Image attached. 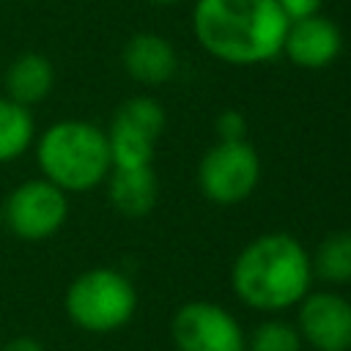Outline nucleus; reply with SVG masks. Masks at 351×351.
I'll return each instance as SVG.
<instances>
[{
  "instance_id": "f257e3e1",
  "label": "nucleus",
  "mask_w": 351,
  "mask_h": 351,
  "mask_svg": "<svg viewBox=\"0 0 351 351\" xmlns=\"http://www.w3.org/2000/svg\"><path fill=\"white\" fill-rule=\"evenodd\" d=\"M288 16L274 0H197L192 33L217 60L255 66L282 52Z\"/></svg>"
},
{
  "instance_id": "f03ea898",
  "label": "nucleus",
  "mask_w": 351,
  "mask_h": 351,
  "mask_svg": "<svg viewBox=\"0 0 351 351\" xmlns=\"http://www.w3.org/2000/svg\"><path fill=\"white\" fill-rule=\"evenodd\" d=\"M313 280L307 250L291 233H263L252 239L233 261L230 285L236 296L263 313L299 304Z\"/></svg>"
},
{
  "instance_id": "7ed1b4c3",
  "label": "nucleus",
  "mask_w": 351,
  "mask_h": 351,
  "mask_svg": "<svg viewBox=\"0 0 351 351\" xmlns=\"http://www.w3.org/2000/svg\"><path fill=\"white\" fill-rule=\"evenodd\" d=\"M41 178L66 195L90 192L107 181L112 170L107 132L82 118H63L36 134L33 143Z\"/></svg>"
},
{
  "instance_id": "20e7f679",
  "label": "nucleus",
  "mask_w": 351,
  "mask_h": 351,
  "mask_svg": "<svg viewBox=\"0 0 351 351\" xmlns=\"http://www.w3.org/2000/svg\"><path fill=\"white\" fill-rule=\"evenodd\" d=\"M63 307L74 326L104 335L132 321L137 310V291L132 280L118 269L96 266L69 282Z\"/></svg>"
},
{
  "instance_id": "39448f33",
  "label": "nucleus",
  "mask_w": 351,
  "mask_h": 351,
  "mask_svg": "<svg viewBox=\"0 0 351 351\" xmlns=\"http://www.w3.org/2000/svg\"><path fill=\"white\" fill-rule=\"evenodd\" d=\"M0 217L19 241H47L69 219V195L41 176L27 178L3 197Z\"/></svg>"
},
{
  "instance_id": "423d86ee",
  "label": "nucleus",
  "mask_w": 351,
  "mask_h": 351,
  "mask_svg": "<svg viewBox=\"0 0 351 351\" xmlns=\"http://www.w3.org/2000/svg\"><path fill=\"white\" fill-rule=\"evenodd\" d=\"M197 181L217 206L247 200L261 181V156L247 140H217L200 159Z\"/></svg>"
},
{
  "instance_id": "0eeeda50",
  "label": "nucleus",
  "mask_w": 351,
  "mask_h": 351,
  "mask_svg": "<svg viewBox=\"0 0 351 351\" xmlns=\"http://www.w3.org/2000/svg\"><path fill=\"white\" fill-rule=\"evenodd\" d=\"M178 351H247L239 321L214 302H186L170 324Z\"/></svg>"
},
{
  "instance_id": "6e6552de",
  "label": "nucleus",
  "mask_w": 351,
  "mask_h": 351,
  "mask_svg": "<svg viewBox=\"0 0 351 351\" xmlns=\"http://www.w3.org/2000/svg\"><path fill=\"white\" fill-rule=\"evenodd\" d=\"M299 335L315 351H348L351 348V302L318 291L299 302Z\"/></svg>"
},
{
  "instance_id": "1a4fd4ad",
  "label": "nucleus",
  "mask_w": 351,
  "mask_h": 351,
  "mask_svg": "<svg viewBox=\"0 0 351 351\" xmlns=\"http://www.w3.org/2000/svg\"><path fill=\"white\" fill-rule=\"evenodd\" d=\"M340 47H343L340 27L321 14L291 19L282 38V52L288 55V60L310 71L326 69L340 55Z\"/></svg>"
},
{
  "instance_id": "9d476101",
  "label": "nucleus",
  "mask_w": 351,
  "mask_h": 351,
  "mask_svg": "<svg viewBox=\"0 0 351 351\" xmlns=\"http://www.w3.org/2000/svg\"><path fill=\"white\" fill-rule=\"evenodd\" d=\"M123 71L143 85H162L176 74L178 55L173 44L159 33H137L123 44Z\"/></svg>"
},
{
  "instance_id": "9b49d317",
  "label": "nucleus",
  "mask_w": 351,
  "mask_h": 351,
  "mask_svg": "<svg viewBox=\"0 0 351 351\" xmlns=\"http://www.w3.org/2000/svg\"><path fill=\"white\" fill-rule=\"evenodd\" d=\"M107 197L112 203V208L129 219H140L145 214H151V208L156 206L159 197V181L154 167H112L107 176Z\"/></svg>"
},
{
  "instance_id": "f8f14e48",
  "label": "nucleus",
  "mask_w": 351,
  "mask_h": 351,
  "mask_svg": "<svg viewBox=\"0 0 351 351\" xmlns=\"http://www.w3.org/2000/svg\"><path fill=\"white\" fill-rule=\"evenodd\" d=\"M52 85H55V66L41 52L16 55L5 66V74H3L5 96L25 104V107H33V104L44 101L52 93Z\"/></svg>"
},
{
  "instance_id": "ddd939ff",
  "label": "nucleus",
  "mask_w": 351,
  "mask_h": 351,
  "mask_svg": "<svg viewBox=\"0 0 351 351\" xmlns=\"http://www.w3.org/2000/svg\"><path fill=\"white\" fill-rule=\"evenodd\" d=\"M36 134L38 132H36L33 110L3 93L0 96V165H11L22 159L33 148Z\"/></svg>"
},
{
  "instance_id": "4468645a",
  "label": "nucleus",
  "mask_w": 351,
  "mask_h": 351,
  "mask_svg": "<svg viewBox=\"0 0 351 351\" xmlns=\"http://www.w3.org/2000/svg\"><path fill=\"white\" fill-rule=\"evenodd\" d=\"M310 266L326 282H351V230L329 233L310 258Z\"/></svg>"
},
{
  "instance_id": "2eb2a0df",
  "label": "nucleus",
  "mask_w": 351,
  "mask_h": 351,
  "mask_svg": "<svg viewBox=\"0 0 351 351\" xmlns=\"http://www.w3.org/2000/svg\"><path fill=\"white\" fill-rule=\"evenodd\" d=\"M112 126H121V129H129V132H137L148 140H159V134L165 132V110L156 99L151 96H132L126 99L115 115H112Z\"/></svg>"
},
{
  "instance_id": "dca6fc26",
  "label": "nucleus",
  "mask_w": 351,
  "mask_h": 351,
  "mask_svg": "<svg viewBox=\"0 0 351 351\" xmlns=\"http://www.w3.org/2000/svg\"><path fill=\"white\" fill-rule=\"evenodd\" d=\"M302 335L285 321H263L247 340L250 351H302Z\"/></svg>"
},
{
  "instance_id": "f3484780",
  "label": "nucleus",
  "mask_w": 351,
  "mask_h": 351,
  "mask_svg": "<svg viewBox=\"0 0 351 351\" xmlns=\"http://www.w3.org/2000/svg\"><path fill=\"white\" fill-rule=\"evenodd\" d=\"M214 126H217L219 140H244V134H247V121L239 110H222L217 115Z\"/></svg>"
},
{
  "instance_id": "a211bd4d",
  "label": "nucleus",
  "mask_w": 351,
  "mask_h": 351,
  "mask_svg": "<svg viewBox=\"0 0 351 351\" xmlns=\"http://www.w3.org/2000/svg\"><path fill=\"white\" fill-rule=\"evenodd\" d=\"M274 3L282 8V14L288 19H302V16L318 14V8H321L324 0H274Z\"/></svg>"
},
{
  "instance_id": "6ab92c4d",
  "label": "nucleus",
  "mask_w": 351,
  "mask_h": 351,
  "mask_svg": "<svg viewBox=\"0 0 351 351\" xmlns=\"http://www.w3.org/2000/svg\"><path fill=\"white\" fill-rule=\"evenodd\" d=\"M0 351H44V346H41V340L33 337V335H16V337L5 340V343L0 346Z\"/></svg>"
},
{
  "instance_id": "aec40b11",
  "label": "nucleus",
  "mask_w": 351,
  "mask_h": 351,
  "mask_svg": "<svg viewBox=\"0 0 351 351\" xmlns=\"http://www.w3.org/2000/svg\"><path fill=\"white\" fill-rule=\"evenodd\" d=\"M154 5H176V3H181V0H151Z\"/></svg>"
},
{
  "instance_id": "412c9836",
  "label": "nucleus",
  "mask_w": 351,
  "mask_h": 351,
  "mask_svg": "<svg viewBox=\"0 0 351 351\" xmlns=\"http://www.w3.org/2000/svg\"><path fill=\"white\" fill-rule=\"evenodd\" d=\"M0 225H3V217H0Z\"/></svg>"
}]
</instances>
